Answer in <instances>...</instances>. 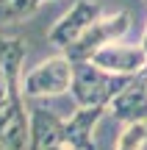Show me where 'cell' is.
Returning <instances> with one entry per match:
<instances>
[{
    "instance_id": "obj_5",
    "label": "cell",
    "mask_w": 147,
    "mask_h": 150,
    "mask_svg": "<svg viewBox=\"0 0 147 150\" xmlns=\"http://www.w3.org/2000/svg\"><path fill=\"white\" fill-rule=\"evenodd\" d=\"M92 64L111 75H142L147 70V50L142 45H106L92 56Z\"/></svg>"
},
{
    "instance_id": "obj_1",
    "label": "cell",
    "mask_w": 147,
    "mask_h": 150,
    "mask_svg": "<svg viewBox=\"0 0 147 150\" xmlns=\"http://www.w3.org/2000/svg\"><path fill=\"white\" fill-rule=\"evenodd\" d=\"M136 75H111L100 67H94L92 61L86 64H72V97H75L78 108H108L111 100L125 89Z\"/></svg>"
},
{
    "instance_id": "obj_11",
    "label": "cell",
    "mask_w": 147,
    "mask_h": 150,
    "mask_svg": "<svg viewBox=\"0 0 147 150\" xmlns=\"http://www.w3.org/2000/svg\"><path fill=\"white\" fill-rule=\"evenodd\" d=\"M142 47L147 50V31H144V39H142Z\"/></svg>"
},
{
    "instance_id": "obj_4",
    "label": "cell",
    "mask_w": 147,
    "mask_h": 150,
    "mask_svg": "<svg viewBox=\"0 0 147 150\" xmlns=\"http://www.w3.org/2000/svg\"><path fill=\"white\" fill-rule=\"evenodd\" d=\"M97 20H100V6L92 3V0H78L75 6L50 28V42L64 50V47H70L72 42H78Z\"/></svg>"
},
{
    "instance_id": "obj_13",
    "label": "cell",
    "mask_w": 147,
    "mask_h": 150,
    "mask_svg": "<svg viewBox=\"0 0 147 150\" xmlns=\"http://www.w3.org/2000/svg\"><path fill=\"white\" fill-rule=\"evenodd\" d=\"M39 3H42V0H39Z\"/></svg>"
},
{
    "instance_id": "obj_12",
    "label": "cell",
    "mask_w": 147,
    "mask_h": 150,
    "mask_svg": "<svg viewBox=\"0 0 147 150\" xmlns=\"http://www.w3.org/2000/svg\"><path fill=\"white\" fill-rule=\"evenodd\" d=\"M50 150H72V147H64V145H61V147H50Z\"/></svg>"
},
{
    "instance_id": "obj_10",
    "label": "cell",
    "mask_w": 147,
    "mask_h": 150,
    "mask_svg": "<svg viewBox=\"0 0 147 150\" xmlns=\"http://www.w3.org/2000/svg\"><path fill=\"white\" fill-rule=\"evenodd\" d=\"M147 142V125L144 122H131L125 125V131L120 134L114 150H142Z\"/></svg>"
},
{
    "instance_id": "obj_2",
    "label": "cell",
    "mask_w": 147,
    "mask_h": 150,
    "mask_svg": "<svg viewBox=\"0 0 147 150\" xmlns=\"http://www.w3.org/2000/svg\"><path fill=\"white\" fill-rule=\"evenodd\" d=\"M128 25H131V17L125 11H120L114 17H106V20H97L78 42L64 47V59L70 64H86V61H92V56L97 50H103L106 45H114L128 31Z\"/></svg>"
},
{
    "instance_id": "obj_6",
    "label": "cell",
    "mask_w": 147,
    "mask_h": 150,
    "mask_svg": "<svg viewBox=\"0 0 147 150\" xmlns=\"http://www.w3.org/2000/svg\"><path fill=\"white\" fill-rule=\"evenodd\" d=\"M108 111L125 125L144 122L147 120V78L144 75H136V78L111 100Z\"/></svg>"
},
{
    "instance_id": "obj_7",
    "label": "cell",
    "mask_w": 147,
    "mask_h": 150,
    "mask_svg": "<svg viewBox=\"0 0 147 150\" xmlns=\"http://www.w3.org/2000/svg\"><path fill=\"white\" fill-rule=\"evenodd\" d=\"M31 139L28 150H50L64 145V120L58 114L47 111L42 106H33L31 111Z\"/></svg>"
},
{
    "instance_id": "obj_8",
    "label": "cell",
    "mask_w": 147,
    "mask_h": 150,
    "mask_svg": "<svg viewBox=\"0 0 147 150\" xmlns=\"http://www.w3.org/2000/svg\"><path fill=\"white\" fill-rule=\"evenodd\" d=\"M108 108L97 106V108H78L70 120H64V147L72 150H94V125L100 122V117Z\"/></svg>"
},
{
    "instance_id": "obj_9",
    "label": "cell",
    "mask_w": 147,
    "mask_h": 150,
    "mask_svg": "<svg viewBox=\"0 0 147 150\" xmlns=\"http://www.w3.org/2000/svg\"><path fill=\"white\" fill-rule=\"evenodd\" d=\"M39 8V0H0V22H14L33 14Z\"/></svg>"
},
{
    "instance_id": "obj_3",
    "label": "cell",
    "mask_w": 147,
    "mask_h": 150,
    "mask_svg": "<svg viewBox=\"0 0 147 150\" xmlns=\"http://www.w3.org/2000/svg\"><path fill=\"white\" fill-rule=\"evenodd\" d=\"M72 86V64L58 56L36 64L31 72L22 78V95L25 97H50V95H64Z\"/></svg>"
}]
</instances>
